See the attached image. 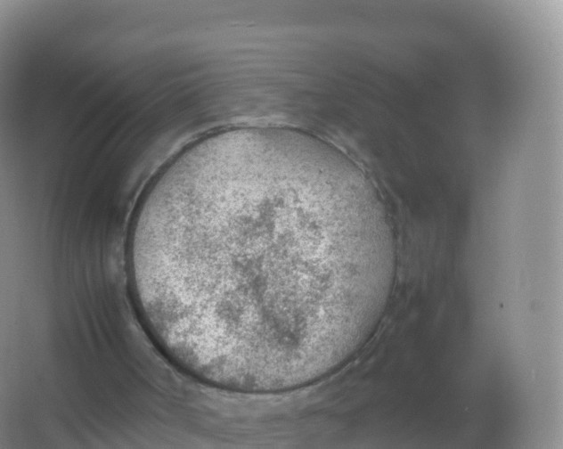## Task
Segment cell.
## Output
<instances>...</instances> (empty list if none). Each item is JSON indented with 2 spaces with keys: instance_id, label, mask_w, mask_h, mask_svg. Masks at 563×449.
Instances as JSON below:
<instances>
[{
  "instance_id": "obj_1",
  "label": "cell",
  "mask_w": 563,
  "mask_h": 449,
  "mask_svg": "<svg viewBox=\"0 0 563 449\" xmlns=\"http://www.w3.org/2000/svg\"><path fill=\"white\" fill-rule=\"evenodd\" d=\"M134 296L180 367L219 389L316 382L368 340L388 301L393 230L341 151L284 127L209 135L157 176L131 228Z\"/></svg>"
}]
</instances>
